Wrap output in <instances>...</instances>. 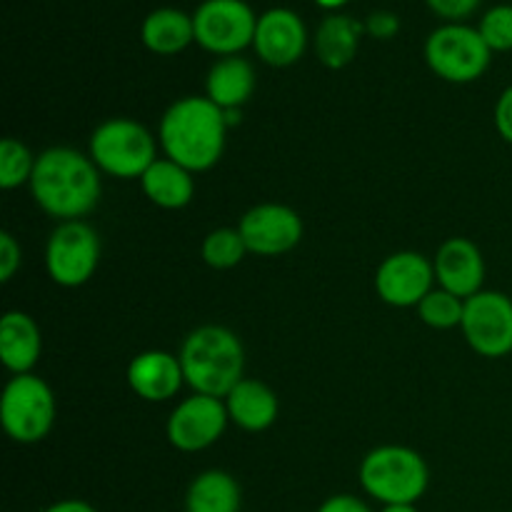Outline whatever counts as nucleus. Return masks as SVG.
Here are the masks:
<instances>
[{
    "label": "nucleus",
    "mask_w": 512,
    "mask_h": 512,
    "mask_svg": "<svg viewBox=\"0 0 512 512\" xmlns=\"http://www.w3.org/2000/svg\"><path fill=\"white\" fill-rule=\"evenodd\" d=\"M30 195L50 218L68 223L93 213L103 195L100 170L93 158L75 148H48L35 158Z\"/></svg>",
    "instance_id": "1"
},
{
    "label": "nucleus",
    "mask_w": 512,
    "mask_h": 512,
    "mask_svg": "<svg viewBox=\"0 0 512 512\" xmlns=\"http://www.w3.org/2000/svg\"><path fill=\"white\" fill-rule=\"evenodd\" d=\"M228 123L225 113L203 95H188L170 105L160 118V148L165 158L190 173H205L223 158Z\"/></svg>",
    "instance_id": "2"
},
{
    "label": "nucleus",
    "mask_w": 512,
    "mask_h": 512,
    "mask_svg": "<svg viewBox=\"0 0 512 512\" xmlns=\"http://www.w3.org/2000/svg\"><path fill=\"white\" fill-rule=\"evenodd\" d=\"M185 383L200 395L225 400L243 380L245 350L238 335L223 325H200L180 345Z\"/></svg>",
    "instance_id": "3"
},
{
    "label": "nucleus",
    "mask_w": 512,
    "mask_h": 512,
    "mask_svg": "<svg viewBox=\"0 0 512 512\" xmlns=\"http://www.w3.org/2000/svg\"><path fill=\"white\" fill-rule=\"evenodd\" d=\"M360 485L383 505H415L430 485L423 455L405 445H380L360 463Z\"/></svg>",
    "instance_id": "4"
},
{
    "label": "nucleus",
    "mask_w": 512,
    "mask_h": 512,
    "mask_svg": "<svg viewBox=\"0 0 512 512\" xmlns=\"http://www.w3.org/2000/svg\"><path fill=\"white\" fill-rule=\"evenodd\" d=\"M90 158L100 173L135 180L158 160V143L138 120L110 118L90 135Z\"/></svg>",
    "instance_id": "5"
},
{
    "label": "nucleus",
    "mask_w": 512,
    "mask_h": 512,
    "mask_svg": "<svg viewBox=\"0 0 512 512\" xmlns=\"http://www.w3.org/2000/svg\"><path fill=\"white\" fill-rule=\"evenodd\" d=\"M55 395L35 373L13 375L0 398V423L5 435L20 445H35L50 435L55 425Z\"/></svg>",
    "instance_id": "6"
},
{
    "label": "nucleus",
    "mask_w": 512,
    "mask_h": 512,
    "mask_svg": "<svg viewBox=\"0 0 512 512\" xmlns=\"http://www.w3.org/2000/svg\"><path fill=\"white\" fill-rule=\"evenodd\" d=\"M425 60L438 78L465 85L483 78L493 60V50L488 48L478 28L445 23L425 40Z\"/></svg>",
    "instance_id": "7"
},
{
    "label": "nucleus",
    "mask_w": 512,
    "mask_h": 512,
    "mask_svg": "<svg viewBox=\"0 0 512 512\" xmlns=\"http://www.w3.org/2000/svg\"><path fill=\"white\" fill-rule=\"evenodd\" d=\"M195 43L218 58L240 55L253 45L258 15L245 0H203L193 13Z\"/></svg>",
    "instance_id": "8"
},
{
    "label": "nucleus",
    "mask_w": 512,
    "mask_h": 512,
    "mask_svg": "<svg viewBox=\"0 0 512 512\" xmlns=\"http://www.w3.org/2000/svg\"><path fill=\"white\" fill-rule=\"evenodd\" d=\"M100 263V238L85 220H68L50 233L45 245V270L60 288H80Z\"/></svg>",
    "instance_id": "9"
},
{
    "label": "nucleus",
    "mask_w": 512,
    "mask_h": 512,
    "mask_svg": "<svg viewBox=\"0 0 512 512\" xmlns=\"http://www.w3.org/2000/svg\"><path fill=\"white\" fill-rule=\"evenodd\" d=\"M470 348L483 358H505L512 353V298L498 290H480L465 300L460 323Z\"/></svg>",
    "instance_id": "10"
},
{
    "label": "nucleus",
    "mask_w": 512,
    "mask_h": 512,
    "mask_svg": "<svg viewBox=\"0 0 512 512\" xmlns=\"http://www.w3.org/2000/svg\"><path fill=\"white\" fill-rule=\"evenodd\" d=\"M228 423L225 400L195 393L170 413L165 433L170 445L180 453H200L223 438Z\"/></svg>",
    "instance_id": "11"
},
{
    "label": "nucleus",
    "mask_w": 512,
    "mask_h": 512,
    "mask_svg": "<svg viewBox=\"0 0 512 512\" xmlns=\"http://www.w3.org/2000/svg\"><path fill=\"white\" fill-rule=\"evenodd\" d=\"M248 253L260 258L285 255L303 240V218L280 203H260L250 208L238 223Z\"/></svg>",
    "instance_id": "12"
},
{
    "label": "nucleus",
    "mask_w": 512,
    "mask_h": 512,
    "mask_svg": "<svg viewBox=\"0 0 512 512\" xmlns=\"http://www.w3.org/2000/svg\"><path fill=\"white\" fill-rule=\"evenodd\" d=\"M433 283V263L415 250L388 255L375 273V293L393 308H418Z\"/></svg>",
    "instance_id": "13"
},
{
    "label": "nucleus",
    "mask_w": 512,
    "mask_h": 512,
    "mask_svg": "<svg viewBox=\"0 0 512 512\" xmlns=\"http://www.w3.org/2000/svg\"><path fill=\"white\" fill-rule=\"evenodd\" d=\"M253 48L263 63L273 68H290L308 50V28L290 8H270L258 15Z\"/></svg>",
    "instance_id": "14"
},
{
    "label": "nucleus",
    "mask_w": 512,
    "mask_h": 512,
    "mask_svg": "<svg viewBox=\"0 0 512 512\" xmlns=\"http://www.w3.org/2000/svg\"><path fill=\"white\" fill-rule=\"evenodd\" d=\"M435 280L443 290L468 300L483 290L485 258L468 238H450L438 248L433 260Z\"/></svg>",
    "instance_id": "15"
},
{
    "label": "nucleus",
    "mask_w": 512,
    "mask_h": 512,
    "mask_svg": "<svg viewBox=\"0 0 512 512\" xmlns=\"http://www.w3.org/2000/svg\"><path fill=\"white\" fill-rule=\"evenodd\" d=\"M185 383L183 365L178 355L165 350H145L138 353L128 365V385L140 400L165 403L180 393Z\"/></svg>",
    "instance_id": "16"
},
{
    "label": "nucleus",
    "mask_w": 512,
    "mask_h": 512,
    "mask_svg": "<svg viewBox=\"0 0 512 512\" xmlns=\"http://www.w3.org/2000/svg\"><path fill=\"white\" fill-rule=\"evenodd\" d=\"M230 423L238 425L245 433H263L278 420L280 403L278 395L260 380L243 378L228 395H225Z\"/></svg>",
    "instance_id": "17"
},
{
    "label": "nucleus",
    "mask_w": 512,
    "mask_h": 512,
    "mask_svg": "<svg viewBox=\"0 0 512 512\" xmlns=\"http://www.w3.org/2000/svg\"><path fill=\"white\" fill-rule=\"evenodd\" d=\"M43 335L28 313L10 310L0 320V360L13 375H25L38 365Z\"/></svg>",
    "instance_id": "18"
},
{
    "label": "nucleus",
    "mask_w": 512,
    "mask_h": 512,
    "mask_svg": "<svg viewBox=\"0 0 512 512\" xmlns=\"http://www.w3.org/2000/svg\"><path fill=\"white\" fill-rule=\"evenodd\" d=\"M255 93V68L243 55L218 58L205 78V98L220 110H243Z\"/></svg>",
    "instance_id": "19"
},
{
    "label": "nucleus",
    "mask_w": 512,
    "mask_h": 512,
    "mask_svg": "<svg viewBox=\"0 0 512 512\" xmlns=\"http://www.w3.org/2000/svg\"><path fill=\"white\" fill-rule=\"evenodd\" d=\"M365 35V25L353 15L330 13L320 20L315 30L313 48L320 63L330 70H340L353 63L360 48V38Z\"/></svg>",
    "instance_id": "20"
},
{
    "label": "nucleus",
    "mask_w": 512,
    "mask_h": 512,
    "mask_svg": "<svg viewBox=\"0 0 512 512\" xmlns=\"http://www.w3.org/2000/svg\"><path fill=\"white\" fill-rule=\"evenodd\" d=\"M140 40L155 55H178L195 43L193 15L180 8H155L140 25Z\"/></svg>",
    "instance_id": "21"
},
{
    "label": "nucleus",
    "mask_w": 512,
    "mask_h": 512,
    "mask_svg": "<svg viewBox=\"0 0 512 512\" xmlns=\"http://www.w3.org/2000/svg\"><path fill=\"white\" fill-rule=\"evenodd\" d=\"M145 198L163 210H180L193 200L195 180L190 170L173 163L170 158H158L140 178Z\"/></svg>",
    "instance_id": "22"
},
{
    "label": "nucleus",
    "mask_w": 512,
    "mask_h": 512,
    "mask_svg": "<svg viewBox=\"0 0 512 512\" xmlns=\"http://www.w3.org/2000/svg\"><path fill=\"white\" fill-rule=\"evenodd\" d=\"M243 490L225 470H205L185 493V512H240Z\"/></svg>",
    "instance_id": "23"
},
{
    "label": "nucleus",
    "mask_w": 512,
    "mask_h": 512,
    "mask_svg": "<svg viewBox=\"0 0 512 512\" xmlns=\"http://www.w3.org/2000/svg\"><path fill=\"white\" fill-rule=\"evenodd\" d=\"M200 255L210 268L230 270L243 263L248 248H245V240L238 228H215L203 238Z\"/></svg>",
    "instance_id": "24"
},
{
    "label": "nucleus",
    "mask_w": 512,
    "mask_h": 512,
    "mask_svg": "<svg viewBox=\"0 0 512 512\" xmlns=\"http://www.w3.org/2000/svg\"><path fill=\"white\" fill-rule=\"evenodd\" d=\"M465 313V300L458 295L448 293V290L438 288L430 290L423 298V303L418 305V315L425 325L435 330H450L460 328Z\"/></svg>",
    "instance_id": "25"
},
{
    "label": "nucleus",
    "mask_w": 512,
    "mask_h": 512,
    "mask_svg": "<svg viewBox=\"0 0 512 512\" xmlns=\"http://www.w3.org/2000/svg\"><path fill=\"white\" fill-rule=\"evenodd\" d=\"M35 170V158L28 145L18 138H3L0 143V188L15 190L20 185L30 183Z\"/></svg>",
    "instance_id": "26"
},
{
    "label": "nucleus",
    "mask_w": 512,
    "mask_h": 512,
    "mask_svg": "<svg viewBox=\"0 0 512 512\" xmlns=\"http://www.w3.org/2000/svg\"><path fill=\"white\" fill-rule=\"evenodd\" d=\"M480 35L493 53H510L512 50V5L500 3L485 10L478 25Z\"/></svg>",
    "instance_id": "27"
},
{
    "label": "nucleus",
    "mask_w": 512,
    "mask_h": 512,
    "mask_svg": "<svg viewBox=\"0 0 512 512\" xmlns=\"http://www.w3.org/2000/svg\"><path fill=\"white\" fill-rule=\"evenodd\" d=\"M23 265V250H20V243L3 230L0 233V280L3 283H10L15 278V273L20 270Z\"/></svg>",
    "instance_id": "28"
},
{
    "label": "nucleus",
    "mask_w": 512,
    "mask_h": 512,
    "mask_svg": "<svg viewBox=\"0 0 512 512\" xmlns=\"http://www.w3.org/2000/svg\"><path fill=\"white\" fill-rule=\"evenodd\" d=\"M363 25L365 33L375 40H390L400 33V18L390 10H373Z\"/></svg>",
    "instance_id": "29"
},
{
    "label": "nucleus",
    "mask_w": 512,
    "mask_h": 512,
    "mask_svg": "<svg viewBox=\"0 0 512 512\" xmlns=\"http://www.w3.org/2000/svg\"><path fill=\"white\" fill-rule=\"evenodd\" d=\"M430 5L435 15H440L448 23H460L468 15H473L478 10L480 0H425Z\"/></svg>",
    "instance_id": "30"
},
{
    "label": "nucleus",
    "mask_w": 512,
    "mask_h": 512,
    "mask_svg": "<svg viewBox=\"0 0 512 512\" xmlns=\"http://www.w3.org/2000/svg\"><path fill=\"white\" fill-rule=\"evenodd\" d=\"M495 128H498L500 138L505 140V143L512 145V85L500 93L498 103H495Z\"/></svg>",
    "instance_id": "31"
},
{
    "label": "nucleus",
    "mask_w": 512,
    "mask_h": 512,
    "mask_svg": "<svg viewBox=\"0 0 512 512\" xmlns=\"http://www.w3.org/2000/svg\"><path fill=\"white\" fill-rule=\"evenodd\" d=\"M318 512H373V510H370L363 500L355 498V495L343 493L325 500V503L318 508Z\"/></svg>",
    "instance_id": "32"
},
{
    "label": "nucleus",
    "mask_w": 512,
    "mask_h": 512,
    "mask_svg": "<svg viewBox=\"0 0 512 512\" xmlns=\"http://www.w3.org/2000/svg\"><path fill=\"white\" fill-rule=\"evenodd\" d=\"M43 512H98V510H95L90 503H85V500L70 498V500H58V503H53Z\"/></svg>",
    "instance_id": "33"
},
{
    "label": "nucleus",
    "mask_w": 512,
    "mask_h": 512,
    "mask_svg": "<svg viewBox=\"0 0 512 512\" xmlns=\"http://www.w3.org/2000/svg\"><path fill=\"white\" fill-rule=\"evenodd\" d=\"M350 0H315V5L323 10H330V13H335V10H340L343 5H348Z\"/></svg>",
    "instance_id": "34"
},
{
    "label": "nucleus",
    "mask_w": 512,
    "mask_h": 512,
    "mask_svg": "<svg viewBox=\"0 0 512 512\" xmlns=\"http://www.w3.org/2000/svg\"><path fill=\"white\" fill-rule=\"evenodd\" d=\"M380 512H420L415 505H383Z\"/></svg>",
    "instance_id": "35"
}]
</instances>
